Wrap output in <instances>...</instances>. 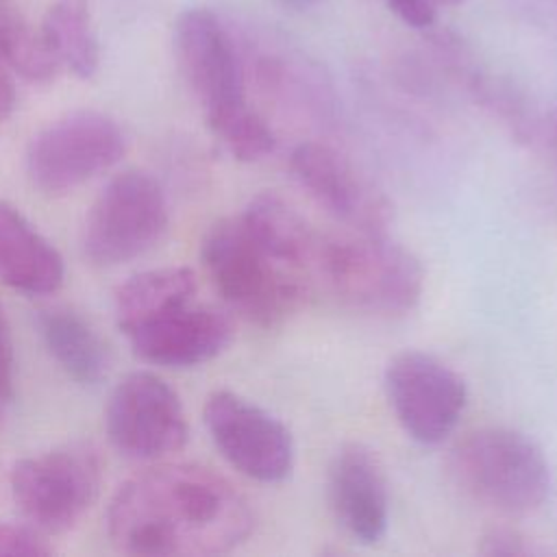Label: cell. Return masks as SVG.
Wrapping results in <instances>:
<instances>
[{"label": "cell", "mask_w": 557, "mask_h": 557, "mask_svg": "<svg viewBox=\"0 0 557 557\" xmlns=\"http://www.w3.org/2000/svg\"><path fill=\"white\" fill-rule=\"evenodd\" d=\"M205 424L215 448L244 476L259 483H281L292 474V433L257 403L218 389L205 403Z\"/></svg>", "instance_id": "cell-10"}, {"label": "cell", "mask_w": 557, "mask_h": 557, "mask_svg": "<svg viewBox=\"0 0 557 557\" xmlns=\"http://www.w3.org/2000/svg\"><path fill=\"white\" fill-rule=\"evenodd\" d=\"M329 505L339 527L361 544L379 542L389 527V492L379 459L361 444L342 446L329 466Z\"/></svg>", "instance_id": "cell-14"}, {"label": "cell", "mask_w": 557, "mask_h": 557, "mask_svg": "<svg viewBox=\"0 0 557 557\" xmlns=\"http://www.w3.org/2000/svg\"><path fill=\"white\" fill-rule=\"evenodd\" d=\"M285 7H294V9H307L311 4H318L322 0H281Z\"/></svg>", "instance_id": "cell-28"}, {"label": "cell", "mask_w": 557, "mask_h": 557, "mask_svg": "<svg viewBox=\"0 0 557 557\" xmlns=\"http://www.w3.org/2000/svg\"><path fill=\"white\" fill-rule=\"evenodd\" d=\"M50 546L30 527L0 522V555H48Z\"/></svg>", "instance_id": "cell-23"}, {"label": "cell", "mask_w": 557, "mask_h": 557, "mask_svg": "<svg viewBox=\"0 0 557 557\" xmlns=\"http://www.w3.org/2000/svg\"><path fill=\"white\" fill-rule=\"evenodd\" d=\"M2 400H4V398L0 396V416H2Z\"/></svg>", "instance_id": "cell-30"}, {"label": "cell", "mask_w": 557, "mask_h": 557, "mask_svg": "<svg viewBox=\"0 0 557 557\" xmlns=\"http://www.w3.org/2000/svg\"><path fill=\"white\" fill-rule=\"evenodd\" d=\"M200 255L224 302L257 326L285 322L305 302L309 281L274 259L246 231L239 215L211 224Z\"/></svg>", "instance_id": "cell-2"}, {"label": "cell", "mask_w": 557, "mask_h": 557, "mask_svg": "<svg viewBox=\"0 0 557 557\" xmlns=\"http://www.w3.org/2000/svg\"><path fill=\"white\" fill-rule=\"evenodd\" d=\"M168 220L159 181L141 170H124L102 187L87 213L85 252L100 265L126 263L163 237Z\"/></svg>", "instance_id": "cell-7"}, {"label": "cell", "mask_w": 557, "mask_h": 557, "mask_svg": "<svg viewBox=\"0 0 557 557\" xmlns=\"http://www.w3.org/2000/svg\"><path fill=\"white\" fill-rule=\"evenodd\" d=\"M15 85L9 67L0 61V122H4L15 109Z\"/></svg>", "instance_id": "cell-27"}, {"label": "cell", "mask_w": 557, "mask_h": 557, "mask_svg": "<svg viewBox=\"0 0 557 557\" xmlns=\"http://www.w3.org/2000/svg\"><path fill=\"white\" fill-rule=\"evenodd\" d=\"M172 41L178 70L198 100L209 128L250 107L246 102L242 48L213 11L205 7L181 11L174 22Z\"/></svg>", "instance_id": "cell-5"}, {"label": "cell", "mask_w": 557, "mask_h": 557, "mask_svg": "<svg viewBox=\"0 0 557 557\" xmlns=\"http://www.w3.org/2000/svg\"><path fill=\"white\" fill-rule=\"evenodd\" d=\"M246 231L283 265L307 281L315 278V265L324 235L302 213L276 194H257L239 213Z\"/></svg>", "instance_id": "cell-16"}, {"label": "cell", "mask_w": 557, "mask_h": 557, "mask_svg": "<svg viewBox=\"0 0 557 557\" xmlns=\"http://www.w3.org/2000/svg\"><path fill=\"white\" fill-rule=\"evenodd\" d=\"M387 7L407 26L429 30L435 24V2L433 0H387Z\"/></svg>", "instance_id": "cell-25"}, {"label": "cell", "mask_w": 557, "mask_h": 557, "mask_svg": "<svg viewBox=\"0 0 557 557\" xmlns=\"http://www.w3.org/2000/svg\"><path fill=\"white\" fill-rule=\"evenodd\" d=\"M15 389V350L7 315L0 307V396L9 400Z\"/></svg>", "instance_id": "cell-24"}, {"label": "cell", "mask_w": 557, "mask_h": 557, "mask_svg": "<svg viewBox=\"0 0 557 557\" xmlns=\"http://www.w3.org/2000/svg\"><path fill=\"white\" fill-rule=\"evenodd\" d=\"M435 4H446V7H455V4H461L463 0H433Z\"/></svg>", "instance_id": "cell-29"}, {"label": "cell", "mask_w": 557, "mask_h": 557, "mask_svg": "<svg viewBox=\"0 0 557 557\" xmlns=\"http://www.w3.org/2000/svg\"><path fill=\"white\" fill-rule=\"evenodd\" d=\"M196 276L189 268H159L131 276L115 294V318L122 333L154 313L191 300Z\"/></svg>", "instance_id": "cell-20"}, {"label": "cell", "mask_w": 557, "mask_h": 557, "mask_svg": "<svg viewBox=\"0 0 557 557\" xmlns=\"http://www.w3.org/2000/svg\"><path fill=\"white\" fill-rule=\"evenodd\" d=\"M211 133L237 161H259L276 148V137L270 124L252 107L222 122Z\"/></svg>", "instance_id": "cell-22"}, {"label": "cell", "mask_w": 557, "mask_h": 557, "mask_svg": "<svg viewBox=\"0 0 557 557\" xmlns=\"http://www.w3.org/2000/svg\"><path fill=\"white\" fill-rule=\"evenodd\" d=\"M37 329L52 359L76 383L96 385L107 376V344L81 313L67 307L41 309Z\"/></svg>", "instance_id": "cell-18"}, {"label": "cell", "mask_w": 557, "mask_h": 557, "mask_svg": "<svg viewBox=\"0 0 557 557\" xmlns=\"http://www.w3.org/2000/svg\"><path fill=\"white\" fill-rule=\"evenodd\" d=\"M315 278L344 305L379 315L411 311L424 289L420 261L385 233L324 237Z\"/></svg>", "instance_id": "cell-3"}, {"label": "cell", "mask_w": 557, "mask_h": 557, "mask_svg": "<svg viewBox=\"0 0 557 557\" xmlns=\"http://www.w3.org/2000/svg\"><path fill=\"white\" fill-rule=\"evenodd\" d=\"M107 529L113 546L144 557L220 555L252 529L248 500L218 472L165 463L128 479L111 498Z\"/></svg>", "instance_id": "cell-1"}, {"label": "cell", "mask_w": 557, "mask_h": 557, "mask_svg": "<svg viewBox=\"0 0 557 557\" xmlns=\"http://www.w3.org/2000/svg\"><path fill=\"white\" fill-rule=\"evenodd\" d=\"M0 61L11 74L33 85L54 81L61 70L41 28L4 2H0Z\"/></svg>", "instance_id": "cell-21"}, {"label": "cell", "mask_w": 557, "mask_h": 557, "mask_svg": "<svg viewBox=\"0 0 557 557\" xmlns=\"http://www.w3.org/2000/svg\"><path fill=\"white\" fill-rule=\"evenodd\" d=\"M450 472L466 496L503 516H529L550 492L542 448L505 426L476 429L459 440L450 455Z\"/></svg>", "instance_id": "cell-4"}, {"label": "cell", "mask_w": 557, "mask_h": 557, "mask_svg": "<svg viewBox=\"0 0 557 557\" xmlns=\"http://www.w3.org/2000/svg\"><path fill=\"white\" fill-rule=\"evenodd\" d=\"M244 59V70H250L261 91L276 98L285 107L315 120L333 115L335 98L322 67L305 54L289 50H263L252 59Z\"/></svg>", "instance_id": "cell-17"}, {"label": "cell", "mask_w": 557, "mask_h": 557, "mask_svg": "<svg viewBox=\"0 0 557 557\" xmlns=\"http://www.w3.org/2000/svg\"><path fill=\"white\" fill-rule=\"evenodd\" d=\"M126 152L120 124L98 111H74L44 126L28 144L26 172L44 194H65L115 165Z\"/></svg>", "instance_id": "cell-8"}, {"label": "cell", "mask_w": 557, "mask_h": 557, "mask_svg": "<svg viewBox=\"0 0 557 557\" xmlns=\"http://www.w3.org/2000/svg\"><path fill=\"white\" fill-rule=\"evenodd\" d=\"M39 28L61 67L78 78L98 72L100 44L89 0H52Z\"/></svg>", "instance_id": "cell-19"}, {"label": "cell", "mask_w": 557, "mask_h": 557, "mask_svg": "<svg viewBox=\"0 0 557 557\" xmlns=\"http://www.w3.org/2000/svg\"><path fill=\"white\" fill-rule=\"evenodd\" d=\"M9 481L15 503L37 531L63 533L98 498L102 461L91 446L70 444L17 461Z\"/></svg>", "instance_id": "cell-6"}, {"label": "cell", "mask_w": 557, "mask_h": 557, "mask_svg": "<svg viewBox=\"0 0 557 557\" xmlns=\"http://www.w3.org/2000/svg\"><path fill=\"white\" fill-rule=\"evenodd\" d=\"M553 159H555V163H557V150H555V152H553Z\"/></svg>", "instance_id": "cell-31"}, {"label": "cell", "mask_w": 557, "mask_h": 557, "mask_svg": "<svg viewBox=\"0 0 557 557\" xmlns=\"http://www.w3.org/2000/svg\"><path fill=\"white\" fill-rule=\"evenodd\" d=\"M479 550L483 555H527L531 548L524 540L509 529H494L481 537Z\"/></svg>", "instance_id": "cell-26"}, {"label": "cell", "mask_w": 557, "mask_h": 557, "mask_svg": "<svg viewBox=\"0 0 557 557\" xmlns=\"http://www.w3.org/2000/svg\"><path fill=\"white\" fill-rule=\"evenodd\" d=\"M383 387L403 431L424 446L444 442L468 403L463 379L442 359L420 350L396 355L385 368Z\"/></svg>", "instance_id": "cell-9"}, {"label": "cell", "mask_w": 557, "mask_h": 557, "mask_svg": "<svg viewBox=\"0 0 557 557\" xmlns=\"http://www.w3.org/2000/svg\"><path fill=\"white\" fill-rule=\"evenodd\" d=\"M107 435L131 459H159L185 446L189 429L178 394L157 374H126L107 403Z\"/></svg>", "instance_id": "cell-11"}, {"label": "cell", "mask_w": 557, "mask_h": 557, "mask_svg": "<svg viewBox=\"0 0 557 557\" xmlns=\"http://www.w3.org/2000/svg\"><path fill=\"white\" fill-rule=\"evenodd\" d=\"M133 352L165 368H191L218 357L233 339L231 320L194 298L168 307L124 333Z\"/></svg>", "instance_id": "cell-13"}, {"label": "cell", "mask_w": 557, "mask_h": 557, "mask_svg": "<svg viewBox=\"0 0 557 557\" xmlns=\"http://www.w3.org/2000/svg\"><path fill=\"white\" fill-rule=\"evenodd\" d=\"M0 276L24 294H52L65 278L59 250L13 205L0 200Z\"/></svg>", "instance_id": "cell-15"}, {"label": "cell", "mask_w": 557, "mask_h": 557, "mask_svg": "<svg viewBox=\"0 0 557 557\" xmlns=\"http://www.w3.org/2000/svg\"><path fill=\"white\" fill-rule=\"evenodd\" d=\"M289 170L331 218L359 233H385L392 213L387 198L337 148L324 141H302L289 154Z\"/></svg>", "instance_id": "cell-12"}]
</instances>
